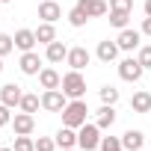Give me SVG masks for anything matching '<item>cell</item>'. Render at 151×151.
<instances>
[{
    "label": "cell",
    "mask_w": 151,
    "mask_h": 151,
    "mask_svg": "<svg viewBox=\"0 0 151 151\" xmlns=\"http://www.w3.org/2000/svg\"><path fill=\"white\" fill-rule=\"evenodd\" d=\"M130 110L133 113H151V92H133V98H130Z\"/></svg>",
    "instance_id": "obj_20"
},
{
    "label": "cell",
    "mask_w": 151,
    "mask_h": 151,
    "mask_svg": "<svg viewBox=\"0 0 151 151\" xmlns=\"http://www.w3.org/2000/svg\"><path fill=\"white\" fill-rule=\"evenodd\" d=\"M0 71H3V56H0Z\"/></svg>",
    "instance_id": "obj_35"
},
{
    "label": "cell",
    "mask_w": 151,
    "mask_h": 151,
    "mask_svg": "<svg viewBox=\"0 0 151 151\" xmlns=\"http://www.w3.org/2000/svg\"><path fill=\"white\" fill-rule=\"evenodd\" d=\"M36 42H39V39H36V30H18V33H15V47H18L21 53H24V50H33Z\"/></svg>",
    "instance_id": "obj_17"
},
{
    "label": "cell",
    "mask_w": 151,
    "mask_h": 151,
    "mask_svg": "<svg viewBox=\"0 0 151 151\" xmlns=\"http://www.w3.org/2000/svg\"><path fill=\"white\" fill-rule=\"evenodd\" d=\"M77 145L83 151H95L101 145V127L95 122H86L83 127H77Z\"/></svg>",
    "instance_id": "obj_3"
},
{
    "label": "cell",
    "mask_w": 151,
    "mask_h": 151,
    "mask_svg": "<svg viewBox=\"0 0 151 151\" xmlns=\"http://www.w3.org/2000/svg\"><path fill=\"white\" fill-rule=\"evenodd\" d=\"M133 151H142V148H133Z\"/></svg>",
    "instance_id": "obj_40"
},
{
    "label": "cell",
    "mask_w": 151,
    "mask_h": 151,
    "mask_svg": "<svg viewBox=\"0 0 151 151\" xmlns=\"http://www.w3.org/2000/svg\"><path fill=\"white\" fill-rule=\"evenodd\" d=\"M127 21H130V12H119V9H110V24H113L116 30H124V27H127Z\"/></svg>",
    "instance_id": "obj_25"
},
{
    "label": "cell",
    "mask_w": 151,
    "mask_h": 151,
    "mask_svg": "<svg viewBox=\"0 0 151 151\" xmlns=\"http://www.w3.org/2000/svg\"><path fill=\"white\" fill-rule=\"evenodd\" d=\"M142 36H151V18H142Z\"/></svg>",
    "instance_id": "obj_33"
},
{
    "label": "cell",
    "mask_w": 151,
    "mask_h": 151,
    "mask_svg": "<svg viewBox=\"0 0 151 151\" xmlns=\"http://www.w3.org/2000/svg\"><path fill=\"white\" fill-rule=\"evenodd\" d=\"M122 145H124V151H133V148H142L145 145V133L142 130H124L122 133Z\"/></svg>",
    "instance_id": "obj_18"
},
{
    "label": "cell",
    "mask_w": 151,
    "mask_h": 151,
    "mask_svg": "<svg viewBox=\"0 0 151 151\" xmlns=\"http://www.w3.org/2000/svg\"><path fill=\"white\" fill-rule=\"evenodd\" d=\"M95 124H98L101 130H110V127L116 124V110H113V104H104V107L98 110V119H95Z\"/></svg>",
    "instance_id": "obj_19"
},
{
    "label": "cell",
    "mask_w": 151,
    "mask_h": 151,
    "mask_svg": "<svg viewBox=\"0 0 151 151\" xmlns=\"http://www.w3.org/2000/svg\"><path fill=\"white\" fill-rule=\"evenodd\" d=\"M0 3H12V0H0Z\"/></svg>",
    "instance_id": "obj_37"
},
{
    "label": "cell",
    "mask_w": 151,
    "mask_h": 151,
    "mask_svg": "<svg viewBox=\"0 0 151 151\" xmlns=\"http://www.w3.org/2000/svg\"><path fill=\"white\" fill-rule=\"evenodd\" d=\"M59 151H74V148H59Z\"/></svg>",
    "instance_id": "obj_36"
},
{
    "label": "cell",
    "mask_w": 151,
    "mask_h": 151,
    "mask_svg": "<svg viewBox=\"0 0 151 151\" xmlns=\"http://www.w3.org/2000/svg\"><path fill=\"white\" fill-rule=\"evenodd\" d=\"M98 151H124V145H122V136H101V145H98Z\"/></svg>",
    "instance_id": "obj_23"
},
{
    "label": "cell",
    "mask_w": 151,
    "mask_h": 151,
    "mask_svg": "<svg viewBox=\"0 0 151 151\" xmlns=\"http://www.w3.org/2000/svg\"><path fill=\"white\" fill-rule=\"evenodd\" d=\"M12 50H15V36L0 33V56H9Z\"/></svg>",
    "instance_id": "obj_27"
},
{
    "label": "cell",
    "mask_w": 151,
    "mask_h": 151,
    "mask_svg": "<svg viewBox=\"0 0 151 151\" xmlns=\"http://www.w3.org/2000/svg\"><path fill=\"white\" fill-rule=\"evenodd\" d=\"M136 59H139V65L148 71V68H151V45H142V47L136 50Z\"/></svg>",
    "instance_id": "obj_29"
},
{
    "label": "cell",
    "mask_w": 151,
    "mask_h": 151,
    "mask_svg": "<svg viewBox=\"0 0 151 151\" xmlns=\"http://www.w3.org/2000/svg\"><path fill=\"white\" fill-rule=\"evenodd\" d=\"M39 83H42V89H59L62 86V74L56 68H42L39 71Z\"/></svg>",
    "instance_id": "obj_15"
},
{
    "label": "cell",
    "mask_w": 151,
    "mask_h": 151,
    "mask_svg": "<svg viewBox=\"0 0 151 151\" xmlns=\"http://www.w3.org/2000/svg\"><path fill=\"white\" fill-rule=\"evenodd\" d=\"M86 116H89L86 101H83V98H74V101H68V104H65V110H62V124L77 130V127H83V124H86Z\"/></svg>",
    "instance_id": "obj_1"
},
{
    "label": "cell",
    "mask_w": 151,
    "mask_h": 151,
    "mask_svg": "<svg viewBox=\"0 0 151 151\" xmlns=\"http://www.w3.org/2000/svg\"><path fill=\"white\" fill-rule=\"evenodd\" d=\"M68 56V47H65V42H50V45H45V59L50 62V65H56V62H62Z\"/></svg>",
    "instance_id": "obj_13"
},
{
    "label": "cell",
    "mask_w": 151,
    "mask_h": 151,
    "mask_svg": "<svg viewBox=\"0 0 151 151\" xmlns=\"http://www.w3.org/2000/svg\"><path fill=\"white\" fill-rule=\"evenodd\" d=\"M39 18L47 21V24H56L62 18V6L56 3V0H42L39 3Z\"/></svg>",
    "instance_id": "obj_11"
},
{
    "label": "cell",
    "mask_w": 151,
    "mask_h": 151,
    "mask_svg": "<svg viewBox=\"0 0 151 151\" xmlns=\"http://www.w3.org/2000/svg\"><path fill=\"white\" fill-rule=\"evenodd\" d=\"M142 9H145V18H151V0H145V3H142Z\"/></svg>",
    "instance_id": "obj_34"
},
{
    "label": "cell",
    "mask_w": 151,
    "mask_h": 151,
    "mask_svg": "<svg viewBox=\"0 0 151 151\" xmlns=\"http://www.w3.org/2000/svg\"><path fill=\"white\" fill-rule=\"evenodd\" d=\"M116 42H119V47L122 50H139L142 47V30H130V27H124V30H119V36H116Z\"/></svg>",
    "instance_id": "obj_6"
},
{
    "label": "cell",
    "mask_w": 151,
    "mask_h": 151,
    "mask_svg": "<svg viewBox=\"0 0 151 151\" xmlns=\"http://www.w3.org/2000/svg\"><path fill=\"white\" fill-rule=\"evenodd\" d=\"M119 50H122V47H119V42H110V39H107V42H98L95 56H98L104 65H110V62H116V59H119Z\"/></svg>",
    "instance_id": "obj_12"
},
{
    "label": "cell",
    "mask_w": 151,
    "mask_h": 151,
    "mask_svg": "<svg viewBox=\"0 0 151 151\" xmlns=\"http://www.w3.org/2000/svg\"><path fill=\"white\" fill-rule=\"evenodd\" d=\"M24 98V89L18 83H6V86H0V104H6V107H18Z\"/></svg>",
    "instance_id": "obj_10"
},
{
    "label": "cell",
    "mask_w": 151,
    "mask_h": 151,
    "mask_svg": "<svg viewBox=\"0 0 151 151\" xmlns=\"http://www.w3.org/2000/svg\"><path fill=\"white\" fill-rule=\"evenodd\" d=\"M24 113H36L39 107H42V98L36 95V92H24V98H21V104H18Z\"/></svg>",
    "instance_id": "obj_22"
},
{
    "label": "cell",
    "mask_w": 151,
    "mask_h": 151,
    "mask_svg": "<svg viewBox=\"0 0 151 151\" xmlns=\"http://www.w3.org/2000/svg\"><path fill=\"white\" fill-rule=\"evenodd\" d=\"M98 95H101L104 104H116V101H119V89H116V86H101Z\"/></svg>",
    "instance_id": "obj_28"
},
{
    "label": "cell",
    "mask_w": 151,
    "mask_h": 151,
    "mask_svg": "<svg viewBox=\"0 0 151 151\" xmlns=\"http://www.w3.org/2000/svg\"><path fill=\"white\" fill-rule=\"evenodd\" d=\"M36 151H56V139L53 136H39L36 139Z\"/></svg>",
    "instance_id": "obj_30"
},
{
    "label": "cell",
    "mask_w": 151,
    "mask_h": 151,
    "mask_svg": "<svg viewBox=\"0 0 151 151\" xmlns=\"http://www.w3.org/2000/svg\"><path fill=\"white\" fill-rule=\"evenodd\" d=\"M65 104H68V95H65L62 89H45V92H42V110H47V113H62Z\"/></svg>",
    "instance_id": "obj_4"
},
{
    "label": "cell",
    "mask_w": 151,
    "mask_h": 151,
    "mask_svg": "<svg viewBox=\"0 0 151 151\" xmlns=\"http://www.w3.org/2000/svg\"><path fill=\"white\" fill-rule=\"evenodd\" d=\"M0 151H12V148H0Z\"/></svg>",
    "instance_id": "obj_38"
},
{
    "label": "cell",
    "mask_w": 151,
    "mask_h": 151,
    "mask_svg": "<svg viewBox=\"0 0 151 151\" xmlns=\"http://www.w3.org/2000/svg\"><path fill=\"white\" fill-rule=\"evenodd\" d=\"M12 130H15V136H30L33 130H36V116L33 113H15L12 116Z\"/></svg>",
    "instance_id": "obj_7"
},
{
    "label": "cell",
    "mask_w": 151,
    "mask_h": 151,
    "mask_svg": "<svg viewBox=\"0 0 151 151\" xmlns=\"http://www.w3.org/2000/svg\"><path fill=\"white\" fill-rule=\"evenodd\" d=\"M18 68L27 74V77H36V74L42 71V56H39L36 50H24L21 59H18Z\"/></svg>",
    "instance_id": "obj_8"
},
{
    "label": "cell",
    "mask_w": 151,
    "mask_h": 151,
    "mask_svg": "<svg viewBox=\"0 0 151 151\" xmlns=\"http://www.w3.org/2000/svg\"><path fill=\"white\" fill-rule=\"evenodd\" d=\"M110 9H119V12H133V0H110Z\"/></svg>",
    "instance_id": "obj_31"
},
{
    "label": "cell",
    "mask_w": 151,
    "mask_h": 151,
    "mask_svg": "<svg viewBox=\"0 0 151 151\" xmlns=\"http://www.w3.org/2000/svg\"><path fill=\"white\" fill-rule=\"evenodd\" d=\"M65 18H68V24H71V27H86V21H89V15H86L80 6H74Z\"/></svg>",
    "instance_id": "obj_24"
},
{
    "label": "cell",
    "mask_w": 151,
    "mask_h": 151,
    "mask_svg": "<svg viewBox=\"0 0 151 151\" xmlns=\"http://www.w3.org/2000/svg\"><path fill=\"white\" fill-rule=\"evenodd\" d=\"M77 6L89 15V18H101L110 12V3H104V0H77Z\"/></svg>",
    "instance_id": "obj_14"
},
{
    "label": "cell",
    "mask_w": 151,
    "mask_h": 151,
    "mask_svg": "<svg viewBox=\"0 0 151 151\" xmlns=\"http://www.w3.org/2000/svg\"><path fill=\"white\" fill-rule=\"evenodd\" d=\"M12 107H6V104H0V127L3 124H12V113H9Z\"/></svg>",
    "instance_id": "obj_32"
},
{
    "label": "cell",
    "mask_w": 151,
    "mask_h": 151,
    "mask_svg": "<svg viewBox=\"0 0 151 151\" xmlns=\"http://www.w3.org/2000/svg\"><path fill=\"white\" fill-rule=\"evenodd\" d=\"M65 62H68V68H74V71H83V68L92 62V53H89L86 47H68Z\"/></svg>",
    "instance_id": "obj_9"
},
{
    "label": "cell",
    "mask_w": 151,
    "mask_h": 151,
    "mask_svg": "<svg viewBox=\"0 0 151 151\" xmlns=\"http://www.w3.org/2000/svg\"><path fill=\"white\" fill-rule=\"evenodd\" d=\"M12 151H36V139L33 136H15Z\"/></svg>",
    "instance_id": "obj_26"
},
{
    "label": "cell",
    "mask_w": 151,
    "mask_h": 151,
    "mask_svg": "<svg viewBox=\"0 0 151 151\" xmlns=\"http://www.w3.org/2000/svg\"><path fill=\"white\" fill-rule=\"evenodd\" d=\"M65 95H68V101H74V98H83L86 95V77H83V71H68V74H62V86H59Z\"/></svg>",
    "instance_id": "obj_2"
},
{
    "label": "cell",
    "mask_w": 151,
    "mask_h": 151,
    "mask_svg": "<svg viewBox=\"0 0 151 151\" xmlns=\"http://www.w3.org/2000/svg\"><path fill=\"white\" fill-rule=\"evenodd\" d=\"M53 139H56V148H74V145H77V130L62 124V127L56 130V136H53Z\"/></svg>",
    "instance_id": "obj_16"
},
{
    "label": "cell",
    "mask_w": 151,
    "mask_h": 151,
    "mask_svg": "<svg viewBox=\"0 0 151 151\" xmlns=\"http://www.w3.org/2000/svg\"><path fill=\"white\" fill-rule=\"evenodd\" d=\"M142 74H145V68L139 65L136 56H127V59L119 62V77H122V80H127V83H139Z\"/></svg>",
    "instance_id": "obj_5"
},
{
    "label": "cell",
    "mask_w": 151,
    "mask_h": 151,
    "mask_svg": "<svg viewBox=\"0 0 151 151\" xmlns=\"http://www.w3.org/2000/svg\"><path fill=\"white\" fill-rule=\"evenodd\" d=\"M0 12H3V3H0Z\"/></svg>",
    "instance_id": "obj_39"
},
{
    "label": "cell",
    "mask_w": 151,
    "mask_h": 151,
    "mask_svg": "<svg viewBox=\"0 0 151 151\" xmlns=\"http://www.w3.org/2000/svg\"><path fill=\"white\" fill-rule=\"evenodd\" d=\"M36 39H39V45H50V42H56V30H53V24L42 21L39 30H36Z\"/></svg>",
    "instance_id": "obj_21"
}]
</instances>
